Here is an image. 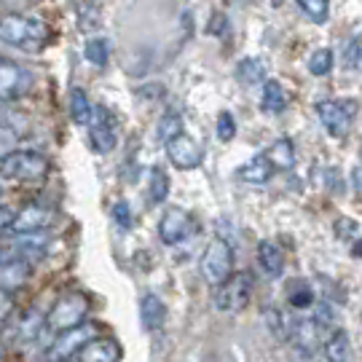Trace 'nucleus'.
Returning a JSON list of instances; mask_svg holds the SVG:
<instances>
[{
    "mask_svg": "<svg viewBox=\"0 0 362 362\" xmlns=\"http://www.w3.org/2000/svg\"><path fill=\"white\" fill-rule=\"evenodd\" d=\"M0 194H3V185H0Z\"/></svg>",
    "mask_w": 362,
    "mask_h": 362,
    "instance_id": "nucleus-42",
    "label": "nucleus"
},
{
    "mask_svg": "<svg viewBox=\"0 0 362 362\" xmlns=\"http://www.w3.org/2000/svg\"><path fill=\"white\" fill-rule=\"evenodd\" d=\"M266 158L272 161V167L276 172H290V169H296V161H298V153H296V145L290 137H279V140H274L272 148L266 151Z\"/></svg>",
    "mask_w": 362,
    "mask_h": 362,
    "instance_id": "nucleus-17",
    "label": "nucleus"
},
{
    "mask_svg": "<svg viewBox=\"0 0 362 362\" xmlns=\"http://www.w3.org/2000/svg\"><path fill=\"white\" fill-rule=\"evenodd\" d=\"M83 57L86 62H91L94 67H105L110 62V40L103 35H94L83 43Z\"/></svg>",
    "mask_w": 362,
    "mask_h": 362,
    "instance_id": "nucleus-27",
    "label": "nucleus"
},
{
    "mask_svg": "<svg viewBox=\"0 0 362 362\" xmlns=\"http://www.w3.org/2000/svg\"><path fill=\"white\" fill-rule=\"evenodd\" d=\"M296 3L303 8V13L309 16L311 22H317V25L327 22V13H330V0H296Z\"/></svg>",
    "mask_w": 362,
    "mask_h": 362,
    "instance_id": "nucleus-31",
    "label": "nucleus"
},
{
    "mask_svg": "<svg viewBox=\"0 0 362 362\" xmlns=\"http://www.w3.org/2000/svg\"><path fill=\"white\" fill-rule=\"evenodd\" d=\"M333 62H336V57H333L330 49H317V52L309 57V73L317 78H325L333 70Z\"/></svg>",
    "mask_w": 362,
    "mask_h": 362,
    "instance_id": "nucleus-30",
    "label": "nucleus"
},
{
    "mask_svg": "<svg viewBox=\"0 0 362 362\" xmlns=\"http://www.w3.org/2000/svg\"><path fill=\"white\" fill-rule=\"evenodd\" d=\"M351 182H354V188L362 194V167H357L354 172H351Z\"/></svg>",
    "mask_w": 362,
    "mask_h": 362,
    "instance_id": "nucleus-40",
    "label": "nucleus"
},
{
    "mask_svg": "<svg viewBox=\"0 0 362 362\" xmlns=\"http://www.w3.org/2000/svg\"><path fill=\"white\" fill-rule=\"evenodd\" d=\"M287 298H290V303L296 306V309H309L311 303H314V290L306 279H293L290 285H287Z\"/></svg>",
    "mask_w": 362,
    "mask_h": 362,
    "instance_id": "nucleus-28",
    "label": "nucleus"
},
{
    "mask_svg": "<svg viewBox=\"0 0 362 362\" xmlns=\"http://www.w3.org/2000/svg\"><path fill=\"white\" fill-rule=\"evenodd\" d=\"M13 220V209H8L6 204H0V233L8 231V226H11Z\"/></svg>",
    "mask_w": 362,
    "mask_h": 362,
    "instance_id": "nucleus-38",
    "label": "nucleus"
},
{
    "mask_svg": "<svg viewBox=\"0 0 362 362\" xmlns=\"http://www.w3.org/2000/svg\"><path fill=\"white\" fill-rule=\"evenodd\" d=\"M89 309H91V300L83 293H70V296L59 298L54 303V309L46 314V327H52L57 333L73 330V327L86 322Z\"/></svg>",
    "mask_w": 362,
    "mask_h": 362,
    "instance_id": "nucleus-4",
    "label": "nucleus"
},
{
    "mask_svg": "<svg viewBox=\"0 0 362 362\" xmlns=\"http://www.w3.org/2000/svg\"><path fill=\"white\" fill-rule=\"evenodd\" d=\"M30 276H33L30 260L11 258V260H3V263H0V290H6V293H11V290H16V287L27 285Z\"/></svg>",
    "mask_w": 362,
    "mask_h": 362,
    "instance_id": "nucleus-13",
    "label": "nucleus"
},
{
    "mask_svg": "<svg viewBox=\"0 0 362 362\" xmlns=\"http://www.w3.org/2000/svg\"><path fill=\"white\" fill-rule=\"evenodd\" d=\"M167 156L169 164L180 172H191V169H199L202 161H204V151L202 145L196 143L191 134L182 132L180 137H175L172 143H167Z\"/></svg>",
    "mask_w": 362,
    "mask_h": 362,
    "instance_id": "nucleus-11",
    "label": "nucleus"
},
{
    "mask_svg": "<svg viewBox=\"0 0 362 362\" xmlns=\"http://www.w3.org/2000/svg\"><path fill=\"white\" fill-rule=\"evenodd\" d=\"M121 360V346L113 338H94L83 349L78 351L76 362H118Z\"/></svg>",
    "mask_w": 362,
    "mask_h": 362,
    "instance_id": "nucleus-14",
    "label": "nucleus"
},
{
    "mask_svg": "<svg viewBox=\"0 0 362 362\" xmlns=\"http://www.w3.org/2000/svg\"><path fill=\"white\" fill-rule=\"evenodd\" d=\"M199 272L204 276V282L212 287H220L233 274V247L223 236H212L202 252L199 260Z\"/></svg>",
    "mask_w": 362,
    "mask_h": 362,
    "instance_id": "nucleus-3",
    "label": "nucleus"
},
{
    "mask_svg": "<svg viewBox=\"0 0 362 362\" xmlns=\"http://www.w3.org/2000/svg\"><path fill=\"white\" fill-rule=\"evenodd\" d=\"M236 175H239V180L242 182H250V185H263V182H269L274 177V167H272V161L266 158V153H263V156H255L252 161L242 164Z\"/></svg>",
    "mask_w": 362,
    "mask_h": 362,
    "instance_id": "nucleus-19",
    "label": "nucleus"
},
{
    "mask_svg": "<svg viewBox=\"0 0 362 362\" xmlns=\"http://www.w3.org/2000/svg\"><path fill=\"white\" fill-rule=\"evenodd\" d=\"M180 134H182V121H180V116H175V113H167V116L158 121V127H156V137L164 145L172 143V140L180 137Z\"/></svg>",
    "mask_w": 362,
    "mask_h": 362,
    "instance_id": "nucleus-29",
    "label": "nucleus"
},
{
    "mask_svg": "<svg viewBox=\"0 0 362 362\" xmlns=\"http://www.w3.org/2000/svg\"><path fill=\"white\" fill-rule=\"evenodd\" d=\"M11 311H13L11 296H8L6 290H0V322H6V320L11 317Z\"/></svg>",
    "mask_w": 362,
    "mask_h": 362,
    "instance_id": "nucleus-36",
    "label": "nucleus"
},
{
    "mask_svg": "<svg viewBox=\"0 0 362 362\" xmlns=\"http://www.w3.org/2000/svg\"><path fill=\"white\" fill-rule=\"evenodd\" d=\"M140 317H143V327L145 330H161L164 322H167V306L164 300L156 296V293H145L143 300H140Z\"/></svg>",
    "mask_w": 362,
    "mask_h": 362,
    "instance_id": "nucleus-15",
    "label": "nucleus"
},
{
    "mask_svg": "<svg viewBox=\"0 0 362 362\" xmlns=\"http://www.w3.org/2000/svg\"><path fill=\"white\" fill-rule=\"evenodd\" d=\"M113 220L118 223V228H124V231H129L132 226H134V215H132V207L127 202H116L113 204Z\"/></svg>",
    "mask_w": 362,
    "mask_h": 362,
    "instance_id": "nucleus-34",
    "label": "nucleus"
},
{
    "mask_svg": "<svg viewBox=\"0 0 362 362\" xmlns=\"http://www.w3.org/2000/svg\"><path fill=\"white\" fill-rule=\"evenodd\" d=\"M97 338V327L91 322H83L73 327V330H65L59 336L54 338L46 349V362H67V360H76L78 351L83 349L89 341Z\"/></svg>",
    "mask_w": 362,
    "mask_h": 362,
    "instance_id": "nucleus-8",
    "label": "nucleus"
},
{
    "mask_svg": "<svg viewBox=\"0 0 362 362\" xmlns=\"http://www.w3.org/2000/svg\"><path fill=\"white\" fill-rule=\"evenodd\" d=\"M35 76L19 62L0 59V103H16L30 94Z\"/></svg>",
    "mask_w": 362,
    "mask_h": 362,
    "instance_id": "nucleus-9",
    "label": "nucleus"
},
{
    "mask_svg": "<svg viewBox=\"0 0 362 362\" xmlns=\"http://www.w3.org/2000/svg\"><path fill=\"white\" fill-rule=\"evenodd\" d=\"M252 298V274L250 272H233L220 287H215V309L233 314V311H242Z\"/></svg>",
    "mask_w": 362,
    "mask_h": 362,
    "instance_id": "nucleus-6",
    "label": "nucleus"
},
{
    "mask_svg": "<svg viewBox=\"0 0 362 362\" xmlns=\"http://www.w3.org/2000/svg\"><path fill=\"white\" fill-rule=\"evenodd\" d=\"M19 145V129H13L8 124H0V158L11 156Z\"/></svg>",
    "mask_w": 362,
    "mask_h": 362,
    "instance_id": "nucleus-33",
    "label": "nucleus"
},
{
    "mask_svg": "<svg viewBox=\"0 0 362 362\" xmlns=\"http://www.w3.org/2000/svg\"><path fill=\"white\" fill-rule=\"evenodd\" d=\"M49 38V27L30 13H6L0 19V40L22 52H38Z\"/></svg>",
    "mask_w": 362,
    "mask_h": 362,
    "instance_id": "nucleus-1",
    "label": "nucleus"
},
{
    "mask_svg": "<svg viewBox=\"0 0 362 362\" xmlns=\"http://www.w3.org/2000/svg\"><path fill=\"white\" fill-rule=\"evenodd\" d=\"M43 325H46V317L38 314V311H27L22 314L16 322H13V341H33V338L38 336L40 330H43Z\"/></svg>",
    "mask_w": 362,
    "mask_h": 362,
    "instance_id": "nucleus-23",
    "label": "nucleus"
},
{
    "mask_svg": "<svg viewBox=\"0 0 362 362\" xmlns=\"http://www.w3.org/2000/svg\"><path fill=\"white\" fill-rule=\"evenodd\" d=\"M354 255H357V258H362V245H354Z\"/></svg>",
    "mask_w": 362,
    "mask_h": 362,
    "instance_id": "nucleus-41",
    "label": "nucleus"
},
{
    "mask_svg": "<svg viewBox=\"0 0 362 362\" xmlns=\"http://www.w3.org/2000/svg\"><path fill=\"white\" fill-rule=\"evenodd\" d=\"M236 78H239L245 86H263V83L269 81V78H266V65L260 62L258 57H245V59H239Z\"/></svg>",
    "mask_w": 362,
    "mask_h": 362,
    "instance_id": "nucleus-22",
    "label": "nucleus"
},
{
    "mask_svg": "<svg viewBox=\"0 0 362 362\" xmlns=\"http://www.w3.org/2000/svg\"><path fill=\"white\" fill-rule=\"evenodd\" d=\"M67 103H70V118L76 121L78 127H89L91 116H94V107H97V105H91L89 94L83 89H70Z\"/></svg>",
    "mask_w": 362,
    "mask_h": 362,
    "instance_id": "nucleus-21",
    "label": "nucleus"
},
{
    "mask_svg": "<svg viewBox=\"0 0 362 362\" xmlns=\"http://www.w3.org/2000/svg\"><path fill=\"white\" fill-rule=\"evenodd\" d=\"M314 110L322 121L325 132L330 137L341 140V137L349 134L351 118L357 116V103L354 100H320L314 105Z\"/></svg>",
    "mask_w": 362,
    "mask_h": 362,
    "instance_id": "nucleus-7",
    "label": "nucleus"
},
{
    "mask_svg": "<svg viewBox=\"0 0 362 362\" xmlns=\"http://www.w3.org/2000/svg\"><path fill=\"white\" fill-rule=\"evenodd\" d=\"M320 336H322V327L314 322V320L290 322V341H296V346L300 351L317 349V346H320Z\"/></svg>",
    "mask_w": 362,
    "mask_h": 362,
    "instance_id": "nucleus-16",
    "label": "nucleus"
},
{
    "mask_svg": "<svg viewBox=\"0 0 362 362\" xmlns=\"http://www.w3.org/2000/svg\"><path fill=\"white\" fill-rule=\"evenodd\" d=\"M336 236L338 239H351V236H357L360 233V226L354 223V220H349V218H341V220H336Z\"/></svg>",
    "mask_w": 362,
    "mask_h": 362,
    "instance_id": "nucleus-35",
    "label": "nucleus"
},
{
    "mask_svg": "<svg viewBox=\"0 0 362 362\" xmlns=\"http://www.w3.org/2000/svg\"><path fill=\"white\" fill-rule=\"evenodd\" d=\"M325 357L327 362H351V344L346 330H336L325 341Z\"/></svg>",
    "mask_w": 362,
    "mask_h": 362,
    "instance_id": "nucleus-25",
    "label": "nucleus"
},
{
    "mask_svg": "<svg viewBox=\"0 0 362 362\" xmlns=\"http://www.w3.org/2000/svg\"><path fill=\"white\" fill-rule=\"evenodd\" d=\"M86 129H89V140L97 153H110L116 148V121H113L107 107H94V116H91V124Z\"/></svg>",
    "mask_w": 362,
    "mask_h": 362,
    "instance_id": "nucleus-12",
    "label": "nucleus"
},
{
    "mask_svg": "<svg viewBox=\"0 0 362 362\" xmlns=\"http://www.w3.org/2000/svg\"><path fill=\"white\" fill-rule=\"evenodd\" d=\"M215 134H218L220 143H231L236 137V121L228 110H220L218 113V124H215Z\"/></svg>",
    "mask_w": 362,
    "mask_h": 362,
    "instance_id": "nucleus-32",
    "label": "nucleus"
},
{
    "mask_svg": "<svg viewBox=\"0 0 362 362\" xmlns=\"http://www.w3.org/2000/svg\"><path fill=\"white\" fill-rule=\"evenodd\" d=\"M169 191H172V180L169 175L161 167H151V175H148V199L153 204H164L169 199Z\"/></svg>",
    "mask_w": 362,
    "mask_h": 362,
    "instance_id": "nucleus-24",
    "label": "nucleus"
},
{
    "mask_svg": "<svg viewBox=\"0 0 362 362\" xmlns=\"http://www.w3.org/2000/svg\"><path fill=\"white\" fill-rule=\"evenodd\" d=\"M194 233V218L185 212L182 207H167L164 215L158 218V239L164 245L175 247L185 242Z\"/></svg>",
    "mask_w": 362,
    "mask_h": 362,
    "instance_id": "nucleus-10",
    "label": "nucleus"
},
{
    "mask_svg": "<svg viewBox=\"0 0 362 362\" xmlns=\"http://www.w3.org/2000/svg\"><path fill=\"white\" fill-rule=\"evenodd\" d=\"M260 107H263V113H269V116L285 113L287 91L279 81H266V83H263V91H260Z\"/></svg>",
    "mask_w": 362,
    "mask_h": 362,
    "instance_id": "nucleus-20",
    "label": "nucleus"
},
{
    "mask_svg": "<svg viewBox=\"0 0 362 362\" xmlns=\"http://www.w3.org/2000/svg\"><path fill=\"white\" fill-rule=\"evenodd\" d=\"M263 325L272 333V338H276V341H290V320L276 306H266L263 309Z\"/></svg>",
    "mask_w": 362,
    "mask_h": 362,
    "instance_id": "nucleus-26",
    "label": "nucleus"
},
{
    "mask_svg": "<svg viewBox=\"0 0 362 362\" xmlns=\"http://www.w3.org/2000/svg\"><path fill=\"white\" fill-rule=\"evenodd\" d=\"M11 258H19L16 250H13V245L11 242H0V263H3V260H11Z\"/></svg>",
    "mask_w": 362,
    "mask_h": 362,
    "instance_id": "nucleus-39",
    "label": "nucleus"
},
{
    "mask_svg": "<svg viewBox=\"0 0 362 362\" xmlns=\"http://www.w3.org/2000/svg\"><path fill=\"white\" fill-rule=\"evenodd\" d=\"M255 255H258V266L269 276H282V272H285V255H282V250L274 245V242H269V239L258 242Z\"/></svg>",
    "mask_w": 362,
    "mask_h": 362,
    "instance_id": "nucleus-18",
    "label": "nucleus"
},
{
    "mask_svg": "<svg viewBox=\"0 0 362 362\" xmlns=\"http://www.w3.org/2000/svg\"><path fill=\"white\" fill-rule=\"evenodd\" d=\"M49 158L38 151H13L0 158V177L11 182H40L49 175Z\"/></svg>",
    "mask_w": 362,
    "mask_h": 362,
    "instance_id": "nucleus-2",
    "label": "nucleus"
},
{
    "mask_svg": "<svg viewBox=\"0 0 362 362\" xmlns=\"http://www.w3.org/2000/svg\"><path fill=\"white\" fill-rule=\"evenodd\" d=\"M223 27H226V16H223V13H215V16H212V22H209V27H207V33L209 35H220V33H223Z\"/></svg>",
    "mask_w": 362,
    "mask_h": 362,
    "instance_id": "nucleus-37",
    "label": "nucleus"
},
{
    "mask_svg": "<svg viewBox=\"0 0 362 362\" xmlns=\"http://www.w3.org/2000/svg\"><path fill=\"white\" fill-rule=\"evenodd\" d=\"M57 223V212L54 207L43 204V202H30L25 207L13 212V220L8 226L11 236H33V233H46Z\"/></svg>",
    "mask_w": 362,
    "mask_h": 362,
    "instance_id": "nucleus-5",
    "label": "nucleus"
}]
</instances>
